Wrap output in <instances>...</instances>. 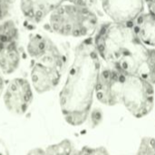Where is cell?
Masks as SVG:
<instances>
[{"label":"cell","mask_w":155,"mask_h":155,"mask_svg":"<svg viewBox=\"0 0 155 155\" xmlns=\"http://www.w3.org/2000/svg\"><path fill=\"white\" fill-rule=\"evenodd\" d=\"M102 60L93 37L82 39L74 49L72 62L59 92V105L71 126L84 125L92 111Z\"/></svg>","instance_id":"6da1fadb"},{"label":"cell","mask_w":155,"mask_h":155,"mask_svg":"<svg viewBox=\"0 0 155 155\" xmlns=\"http://www.w3.org/2000/svg\"><path fill=\"white\" fill-rule=\"evenodd\" d=\"M93 39L104 65L124 74L139 75L147 48L137 37L133 24L104 20Z\"/></svg>","instance_id":"7a4b0ae2"},{"label":"cell","mask_w":155,"mask_h":155,"mask_svg":"<svg viewBox=\"0 0 155 155\" xmlns=\"http://www.w3.org/2000/svg\"><path fill=\"white\" fill-rule=\"evenodd\" d=\"M100 15L93 8L74 2L54 7L45 17L51 33L68 38L84 39L94 37L101 24Z\"/></svg>","instance_id":"3957f363"},{"label":"cell","mask_w":155,"mask_h":155,"mask_svg":"<svg viewBox=\"0 0 155 155\" xmlns=\"http://www.w3.org/2000/svg\"><path fill=\"white\" fill-rule=\"evenodd\" d=\"M154 86L138 74H124L122 105L137 119L149 115L154 107Z\"/></svg>","instance_id":"277c9868"},{"label":"cell","mask_w":155,"mask_h":155,"mask_svg":"<svg viewBox=\"0 0 155 155\" xmlns=\"http://www.w3.org/2000/svg\"><path fill=\"white\" fill-rule=\"evenodd\" d=\"M2 99L6 111L20 117L29 111L35 99V91L27 78L15 76L6 82Z\"/></svg>","instance_id":"5b68a950"},{"label":"cell","mask_w":155,"mask_h":155,"mask_svg":"<svg viewBox=\"0 0 155 155\" xmlns=\"http://www.w3.org/2000/svg\"><path fill=\"white\" fill-rule=\"evenodd\" d=\"M146 10L144 0H98L101 18L120 24H130Z\"/></svg>","instance_id":"8992f818"},{"label":"cell","mask_w":155,"mask_h":155,"mask_svg":"<svg viewBox=\"0 0 155 155\" xmlns=\"http://www.w3.org/2000/svg\"><path fill=\"white\" fill-rule=\"evenodd\" d=\"M124 77V73L102 63L95 89L97 100L109 107L121 104Z\"/></svg>","instance_id":"52a82bcc"},{"label":"cell","mask_w":155,"mask_h":155,"mask_svg":"<svg viewBox=\"0 0 155 155\" xmlns=\"http://www.w3.org/2000/svg\"><path fill=\"white\" fill-rule=\"evenodd\" d=\"M65 69L31 62L29 81L35 93L44 95L55 90L60 84Z\"/></svg>","instance_id":"ba28073f"},{"label":"cell","mask_w":155,"mask_h":155,"mask_svg":"<svg viewBox=\"0 0 155 155\" xmlns=\"http://www.w3.org/2000/svg\"><path fill=\"white\" fill-rule=\"evenodd\" d=\"M139 40L149 48H155V14L144 11L133 23Z\"/></svg>","instance_id":"9c48e42d"},{"label":"cell","mask_w":155,"mask_h":155,"mask_svg":"<svg viewBox=\"0 0 155 155\" xmlns=\"http://www.w3.org/2000/svg\"><path fill=\"white\" fill-rule=\"evenodd\" d=\"M22 52L19 44L0 45V71L6 77L14 75L20 68Z\"/></svg>","instance_id":"30bf717a"},{"label":"cell","mask_w":155,"mask_h":155,"mask_svg":"<svg viewBox=\"0 0 155 155\" xmlns=\"http://www.w3.org/2000/svg\"><path fill=\"white\" fill-rule=\"evenodd\" d=\"M20 9L27 19L35 22L45 19L51 11L45 0H20Z\"/></svg>","instance_id":"8fae6325"},{"label":"cell","mask_w":155,"mask_h":155,"mask_svg":"<svg viewBox=\"0 0 155 155\" xmlns=\"http://www.w3.org/2000/svg\"><path fill=\"white\" fill-rule=\"evenodd\" d=\"M19 29L12 19L0 22V45L19 44Z\"/></svg>","instance_id":"7c38bea8"},{"label":"cell","mask_w":155,"mask_h":155,"mask_svg":"<svg viewBox=\"0 0 155 155\" xmlns=\"http://www.w3.org/2000/svg\"><path fill=\"white\" fill-rule=\"evenodd\" d=\"M139 75L147 79L153 86L155 85V48H147Z\"/></svg>","instance_id":"4fadbf2b"},{"label":"cell","mask_w":155,"mask_h":155,"mask_svg":"<svg viewBox=\"0 0 155 155\" xmlns=\"http://www.w3.org/2000/svg\"><path fill=\"white\" fill-rule=\"evenodd\" d=\"M76 148L74 143L67 139L48 145L45 148V155H74Z\"/></svg>","instance_id":"5bb4252c"},{"label":"cell","mask_w":155,"mask_h":155,"mask_svg":"<svg viewBox=\"0 0 155 155\" xmlns=\"http://www.w3.org/2000/svg\"><path fill=\"white\" fill-rule=\"evenodd\" d=\"M136 155H155V139L146 136L142 138Z\"/></svg>","instance_id":"9a60e30c"},{"label":"cell","mask_w":155,"mask_h":155,"mask_svg":"<svg viewBox=\"0 0 155 155\" xmlns=\"http://www.w3.org/2000/svg\"><path fill=\"white\" fill-rule=\"evenodd\" d=\"M74 155H111L108 150L104 146L98 147H90V146H84L81 149L75 150Z\"/></svg>","instance_id":"2e32d148"},{"label":"cell","mask_w":155,"mask_h":155,"mask_svg":"<svg viewBox=\"0 0 155 155\" xmlns=\"http://www.w3.org/2000/svg\"><path fill=\"white\" fill-rule=\"evenodd\" d=\"M9 11V5L7 0H0V22L6 19Z\"/></svg>","instance_id":"e0dca14e"},{"label":"cell","mask_w":155,"mask_h":155,"mask_svg":"<svg viewBox=\"0 0 155 155\" xmlns=\"http://www.w3.org/2000/svg\"><path fill=\"white\" fill-rule=\"evenodd\" d=\"M25 155H45V148H41V147L33 148L29 150Z\"/></svg>","instance_id":"ac0fdd59"},{"label":"cell","mask_w":155,"mask_h":155,"mask_svg":"<svg viewBox=\"0 0 155 155\" xmlns=\"http://www.w3.org/2000/svg\"><path fill=\"white\" fill-rule=\"evenodd\" d=\"M6 86V81H5V76L0 71V99L3 97L5 89Z\"/></svg>","instance_id":"d6986e66"}]
</instances>
